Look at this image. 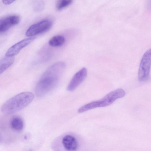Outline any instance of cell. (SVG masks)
I'll return each mask as SVG.
<instances>
[{
  "label": "cell",
  "mask_w": 151,
  "mask_h": 151,
  "mask_svg": "<svg viewBox=\"0 0 151 151\" xmlns=\"http://www.w3.org/2000/svg\"><path fill=\"white\" fill-rule=\"evenodd\" d=\"M65 67V63L60 61L54 63L48 68L36 85L35 91L37 96H43L55 87Z\"/></svg>",
  "instance_id": "6da1fadb"
},
{
  "label": "cell",
  "mask_w": 151,
  "mask_h": 151,
  "mask_svg": "<svg viewBox=\"0 0 151 151\" xmlns=\"http://www.w3.org/2000/svg\"><path fill=\"white\" fill-rule=\"evenodd\" d=\"M34 98L32 93L24 92L19 93L6 101L2 105L1 110L6 114H11L19 111L27 106Z\"/></svg>",
  "instance_id": "7a4b0ae2"
},
{
  "label": "cell",
  "mask_w": 151,
  "mask_h": 151,
  "mask_svg": "<svg viewBox=\"0 0 151 151\" xmlns=\"http://www.w3.org/2000/svg\"><path fill=\"white\" fill-rule=\"evenodd\" d=\"M125 94L123 89H118L110 92L100 99L92 101L83 106L79 109L78 112L81 113L95 108L109 106L117 99L123 97Z\"/></svg>",
  "instance_id": "3957f363"
},
{
  "label": "cell",
  "mask_w": 151,
  "mask_h": 151,
  "mask_svg": "<svg viewBox=\"0 0 151 151\" xmlns=\"http://www.w3.org/2000/svg\"><path fill=\"white\" fill-rule=\"evenodd\" d=\"M151 50H148L144 53L142 58L138 73L139 80L143 82L148 78L151 63Z\"/></svg>",
  "instance_id": "277c9868"
},
{
  "label": "cell",
  "mask_w": 151,
  "mask_h": 151,
  "mask_svg": "<svg viewBox=\"0 0 151 151\" xmlns=\"http://www.w3.org/2000/svg\"><path fill=\"white\" fill-rule=\"evenodd\" d=\"M52 24V22L48 20L40 21L31 26L27 31L25 35L27 37H32L43 33L50 29Z\"/></svg>",
  "instance_id": "5b68a950"
},
{
  "label": "cell",
  "mask_w": 151,
  "mask_h": 151,
  "mask_svg": "<svg viewBox=\"0 0 151 151\" xmlns=\"http://www.w3.org/2000/svg\"><path fill=\"white\" fill-rule=\"evenodd\" d=\"M87 74L86 68H83L80 70L73 77L67 87V90L72 91L75 89L85 79Z\"/></svg>",
  "instance_id": "8992f818"
},
{
  "label": "cell",
  "mask_w": 151,
  "mask_h": 151,
  "mask_svg": "<svg viewBox=\"0 0 151 151\" xmlns=\"http://www.w3.org/2000/svg\"><path fill=\"white\" fill-rule=\"evenodd\" d=\"M35 38L34 37H30L18 42L8 49L6 53L5 56L13 57L17 55L21 50L29 44Z\"/></svg>",
  "instance_id": "52a82bcc"
},
{
  "label": "cell",
  "mask_w": 151,
  "mask_h": 151,
  "mask_svg": "<svg viewBox=\"0 0 151 151\" xmlns=\"http://www.w3.org/2000/svg\"><path fill=\"white\" fill-rule=\"evenodd\" d=\"M20 21V17L17 15L7 16L0 19V32L6 31L18 24Z\"/></svg>",
  "instance_id": "ba28073f"
},
{
  "label": "cell",
  "mask_w": 151,
  "mask_h": 151,
  "mask_svg": "<svg viewBox=\"0 0 151 151\" xmlns=\"http://www.w3.org/2000/svg\"><path fill=\"white\" fill-rule=\"evenodd\" d=\"M62 142L64 148L68 151H74L78 147V144L75 138L70 135L65 136L62 139Z\"/></svg>",
  "instance_id": "9c48e42d"
},
{
  "label": "cell",
  "mask_w": 151,
  "mask_h": 151,
  "mask_svg": "<svg viewBox=\"0 0 151 151\" xmlns=\"http://www.w3.org/2000/svg\"><path fill=\"white\" fill-rule=\"evenodd\" d=\"M14 60V57L5 56L0 60V75L12 65Z\"/></svg>",
  "instance_id": "30bf717a"
},
{
  "label": "cell",
  "mask_w": 151,
  "mask_h": 151,
  "mask_svg": "<svg viewBox=\"0 0 151 151\" xmlns=\"http://www.w3.org/2000/svg\"><path fill=\"white\" fill-rule=\"evenodd\" d=\"M12 128L15 130L20 131L23 127V122L22 119L18 117H16L12 119L11 122Z\"/></svg>",
  "instance_id": "8fae6325"
},
{
  "label": "cell",
  "mask_w": 151,
  "mask_h": 151,
  "mask_svg": "<svg viewBox=\"0 0 151 151\" xmlns=\"http://www.w3.org/2000/svg\"><path fill=\"white\" fill-rule=\"evenodd\" d=\"M65 42L64 37L61 36H54L49 41V45L52 46L58 47L62 45Z\"/></svg>",
  "instance_id": "7c38bea8"
},
{
  "label": "cell",
  "mask_w": 151,
  "mask_h": 151,
  "mask_svg": "<svg viewBox=\"0 0 151 151\" xmlns=\"http://www.w3.org/2000/svg\"><path fill=\"white\" fill-rule=\"evenodd\" d=\"M72 0H58L56 6L58 10H60L69 6L72 2Z\"/></svg>",
  "instance_id": "4fadbf2b"
},
{
  "label": "cell",
  "mask_w": 151,
  "mask_h": 151,
  "mask_svg": "<svg viewBox=\"0 0 151 151\" xmlns=\"http://www.w3.org/2000/svg\"><path fill=\"white\" fill-rule=\"evenodd\" d=\"M15 0H2V2L4 4L8 5L11 4Z\"/></svg>",
  "instance_id": "5bb4252c"
},
{
  "label": "cell",
  "mask_w": 151,
  "mask_h": 151,
  "mask_svg": "<svg viewBox=\"0 0 151 151\" xmlns=\"http://www.w3.org/2000/svg\"><path fill=\"white\" fill-rule=\"evenodd\" d=\"M1 136L0 135V141H1Z\"/></svg>",
  "instance_id": "9a60e30c"
}]
</instances>
